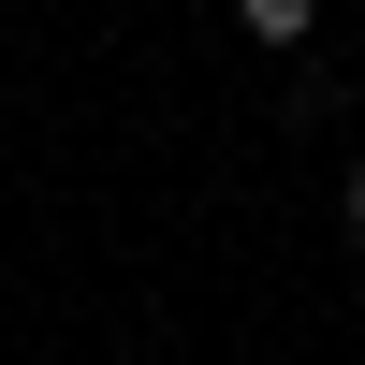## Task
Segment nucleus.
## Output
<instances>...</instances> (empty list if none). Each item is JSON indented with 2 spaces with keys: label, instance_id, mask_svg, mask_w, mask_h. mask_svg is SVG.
Here are the masks:
<instances>
[{
  "label": "nucleus",
  "instance_id": "nucleus-2",
  "mask_svg": "<svg viewBox=\"0 0 365 365\" xmlns=\"http://www.w3.org/2000/svg\"><path fill=\"white\" fill-rule=\"evenodd\" d=\"M351 234H365V161H351Z\"/></svg>",
  "mask_w": 365,
  "mask_h": 365
},
{
  "label": "nucleus",
  "instance_id": "nucleus-1",
  "mask_svg": "<svg viewBox=\"0 0 365 365\" xmlns=\"http://www.w3.org/2000/svg\"><path fill=\"white\" fill-rule=\"evenodd\" d=\"M307 15H322V0H234V29H249V44H307Z\"/></svg>",
  "mask_w": 365,
  "mask_h": 365
}]
</instances>
